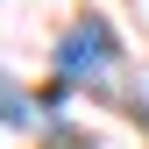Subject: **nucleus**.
Masks as SVG:
<instances>
[{
	"mask_svg": "<svg viewBox=\"0 0 149 149\" xmlns=\"http://www.w3.org/2000/svg\"><path fill=\"white\" fill-rule=\"evenodd\" d=\"M114 57H121V50H114V29H107L100 14H85V22L64 36V50H57V85H50V107H57L71 85H100L107 71H114Z\"/></svg>",
	"mask_w": 149,
	"mask_h": 149,
	"instance_id": "1",
	"label": "nucleus"
}]
</instances>
